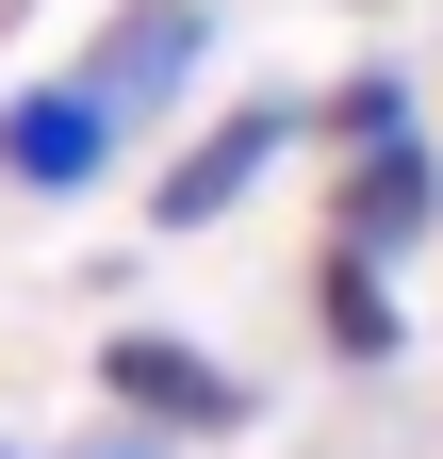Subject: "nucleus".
Here are the masks:
<instances>
[{"label": "nucleus", "mask_w": 443, "mask_h": 459, "mask_svg": "<svg viewBox=\"0 0 443 459\" xmlns=\"http://www.w3.org/2000/svg\"><path fill=\"white\" fill-rule=\"evenodd\" d=\"M312 328H328V361H395V344H411V312H395V263L328 247V263H312Z\"/></svg>", "instance_id": "6"}, {"label": "nucleus", "mask_w": 443, "mask_h": 459, "mask_svg": "<svg viewBox=\"0 0 443 459\" xmlns=\"http://www.w3.org/2000/svg\"><path fill=\"white\" fill-rule=\"evenodd\" d=\"M99 411L148 427V443H230L263 394L213 361V344H181V328H116V344H99Z\"/></svg>", "instance_id": "1"}, {"label": "nucleus", "mask_w": 443, "mask_h": 459, "mask_svg": "<svg viewBox=\"0 0 443 459\" xmlns=\"http://www.w3.org/2000/svg\"><path fill=\"white\" fill-rule=\"evenodd\" d=\"M66 459H164V443H148V427H83Z\"/></svg>", "instance_id": "7"}, {"label": "nucleus", "mask_w": 443, "mask_h": 459, "mask_svg": "<svg viewBox=\"0 0 443 459\" xmlns=\"http://www.w3.org/2000/svg\"><path fill=\"white\" fill-rule=\"evenodd\" d=\"M280 148H296V99H230V115H197V148L148 181V230L181 247V230H230L263 181H280Z\"/></svg>", "instance_id": "2"}, {"label": "nucleus", "mask_w": 443, "mask_h": 459, "mask_svg": "<svg viewBox=\"0 0 443 459\" xmlns=\"http://www.w3.org/2000/svg\"><path fill=\"white\" fill-rule=\"evenodd\" d=\"M427 230H443V148H427V115H395V132H361V148H345V181H328V247L411 263Z\"/></svg>", "instance_id": "4"}, {"label": "nucleus", "mask_w": 443, "mask_h": 459, "mask_svg": "<svg viewBox=\"0 0 443 459\" xmlns=\"http://www.w3.org/2000/svg\"><path fill=\"white\" fill-rule=\"evenodd\" d=\"M197 66H213V0H116V17H99V49H83L66 82L116 115V132H148V115L181 99Z\"/></svg>", "instance_id": "3"}, {"label": "nucleus", "mask_w": 443, "mask_h": 459, "mask_svg": "<svg viewBox=\"0 0 443 459\" xmlns=\"http://www.w3.org/2000/svg\"><path fill=\"white\" fill-rule=\"evenodd\" d=\"M0 17H17V0H0Z\"/></svg>", "instance_id": "8"}, {"label": "nucleus", "mask_w": 443, "mask_h": 459, "mask_svg": "<svg viewBox=\"0 0 443 459\" xmlns=\"http://www.w3.org/2000/svg\"><path fill=\"white\" fill-rule=\"evenodd\" d=\"M116 115H99L83 82H17V99H0V181H17V197H83V181H116Z\"/></svg>", "instance_id": "5"}]
</instances>
